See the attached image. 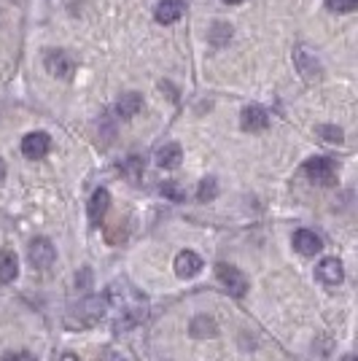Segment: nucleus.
<instances>
[{
	"label": "nucleus",
	"instance_id": "f3484780",
	"mask_svg": "<svg viewBox=\"0 0 358 361\" xmlns=\"http://www.w3.org/2000/svg\"><path fill=\"white\" fill-rule=\"evenodd\" d=\"M229 38H232V25H226V22H213V27H210V33H207V41L221 49V46L229 43Z\"/></svg>",
	"mask_w": 358,
	"mask_h": 361
},
{
	"label": "nucleus",
	"instance_id": "dca6fc26",
	"mask_svg": "<svg viewBox=\"0 0 358 361\" xmlns=\"http://www.w3.org/2000/svg\"><path fill=\"white\" fill-rule=\"evenodd\" d=\"M19 275V259L14 251H0V283H11Z\"/></svg>",
	"mask_w": 358,
	"mask_h": 361
},
{
	"label": "nucleus",
	"instance_id": "6ab92c4d",
	"mask_svg": "<svg viewBox=\"0 0 358 361\" xmlns=\"http://www.w3.org/2000/svg\"><path fill=\"white\" fill-rule=\"evenodd\" d=\"M121 172H124L132 184H137V181H140V175H143V159H140V156H130V159L121 165Z\"/></svg>",
	"mask_w": 358,
	"mask_h": 361
},
{
	"label": "nucleus",
	"instance_id": "9b49d317",
	"mask_svg": "<svg viewBox=\"0 0 358 361\" xmlns=\"http://www.w3.org/2000/svg\"><path fill=\"white\" fill-rule=\"evenodd\" d=\"M200 270H202V259L194 251H181L175 257V275L178 278H194Z\"/></svg>",
	"mask_w": 358,
	"mask_h": 361
},
{
	"label": "nucleus",
	"instance_id": "cd10ccee",
	"mask_svg": "<svg viewBox=\"0 0 358 361\" xmlns=\"http://www.w3.org/2000/svg\"><path fill=\"white\" fill-rule=\"evenodd\" d=\"M342 361H358V359H356V356H345Z\"/></svg>",
	"mask_w": 358,
	"mask_h": 361
},
{
	"label": "nucleus",
	"instance_id": "6e6552de",
	"mask_svg": "<svg viewBox=\"0 0 358 361\" xmlns=\"http://www.w3.org/2000/svg\"><path fill=\"white\" fill-rule=\"evenodd\" d=\"M51 149V138L46 132H30L22 138V154L27 159H43Z\"/></svg>",
	"mask_w": 358,
	"mask_h": 361
},
{
	"label": "nucleus",
	"instance_id": "f03ea898",
	"mask_svg": "<svg viewBox=\"0 0 358 361\" xmlns=\"http://www.w3.org/2000/svg\"><path fill=\"white\" fill-rule=\"evenodd\" d=\"M305 172L312 184L321 186H334L337 184V162L329 156H312L305 162Z\"/></svg>",
	"mask_w": 358,
	"mask_h": 361
},
{
	"label": "nucleus",
	"instance_id": "20e7f679",
	"mask_svg": "<svg viewBox=\"0 0 358 361\" xmlns=\"http://www.w3.org/2000/svg\"><path fill=\"white\" fill-rule=\"evenodd\" d=\"M216 275L223 283V289L232 294V297H245L248 294V278L240 273L237 267L226 264V261H219L216 264Z\"/></svg>",
	"mask_w": 358,
	"mask_h": 361
},
{
	"label": "nucleus",
	"instance_id": "4be33fe9",
	"mask_svg": "<svg viewBox=\"0 0 358 361\" xmlns=\"http://www.w3.org/2000/svg\"><path fill=\"white\" fill-rule=\"evenodd\" d=\"M162 194H165V197H170V200H175V203H181V200H184V189H181L175 181H165V184H162Z\"/></svg>",
	"mask_w": 358,
	"mask_h": 361
},
{
	"label": "nucleus",
	"instance_id": "f257e3e1",
	"mask_svg": "<svg viewBox=\"0 0 358 361\" xmlns=\"http://www.w3.org/2000/svg\"><path fill=\"white\" fill-rule=\"evenodd\" d=\"M108 310V299L100 294H86L81 297L65 315V327L68 329H89L95 324H100L102 315Z\"/></svg>",
	"mask_w": 358,
	"mask_h": 361
},
{
	"label": "nucleus",
	"instance_id": "5701e85b",
	"mask_svg": "<svg viewBox=\"0 0 358 361\" xmlns=\"http://www.w3.org/2000/svg\"><path fill=\"white\" fill-rule=\"evenodd\" d=\"M326 6L331 8V11H356L358 8V0H326Z\"/></svg>",
	"mask_w": 358,
	"mask_h": 361
},
{
	"label": "nucleus",
	"instance_id": "f8f14e48",
	"mask_svg": "<svg viewBox=\"0 0 358 361\" xmlns=\"http://www.w3.org/2000/svg\"><path fill=\"white\" fill-rule=\"evenodd\" d=\"M153 17H156L159 25H172V22H178L184 17V3L181 0H162V3H156Z\"/></svg>",
	"mask_w": 358,
	"mask_h": 361
},
{
	"label": "nucleus",
	"instance_id": "aec40b11",
	"mask_svg": "<svg viewBox=\"0 0 358 361\" xmlns=\"http://www.w3.org/2000/svg\"><path fill=\"white\" fill-rule=\"evenodd\" d=\"M197 197H200V203H213L219 197V181L216 178H205L202 184H200Z\"/></svg>",
	"mask_w": 358,
	"mask_h": 361
},
{
	"label": "nucleus",
	"instance_id": "a878e982",
	"mask_svg": "<svg viewBox=\"0 0 358 361\" xmlns=\"http://www.w3.org/2000/svg\"><path fill=\"white\" fill-rule=\"evenodd\" d=\"M3 181H6V162L0 159V184H3Z\"/></svg>",
	"mask_w": 358,
	"mask_h": 361
},
{
	"label": "nucleus",
	"instance_id": "423d86ee",
	"mask_svg": "<svg viewBox=\"0 0 358 361\" xmlns=\"http://www.w3.org/2000/svg\"><path fill=\"white\" fill-rule=\"evenodd\" d=\"M27 259H30V264H33L35 270H49L51 264H54V259H57V251H54L51 240H46V238H35V240L30 243Z\"/></svg>",
	"mask_w": 358,
	"mask_h": 361
},
{
	"label": "nucleus",
	"instance_id": "7ed1b4c3",
	"mask_svg": "<svg viewBox=\"0 0 358 361\" xmlns=\"http://www.w3.org/2000/svg\"><path fill=\"white\" fill-rule=\"evenodd\" d=\"M294 65H296V70H299V76H302L305 84H315V81L324 76L321 60L315 57V52H310L307 46H296V49H294Z\"/></svg>",
	"mask_w": 358,
	"mask_h": 361
},
{
	"label": "nucleus",
	"instance_id": "393cba45",
	"mask_svg": "<svg viewBox=\"0 0 358 361\" xmlns=\"http://www.w3.org/2000/svg\"><path fill=\"white\" fill-rule=\"evenodd\" d=\"M0 361H38L33 353H27V350H17V353H6V356H0Z\"/></svg>",
	"mask_w": 358,
	"mask_h": 361
},
{
	"label": "nucleus",
	"instance_id": "c85d7f7f",
	"mask_svg": "<svg viewBox=\"0 0 358 361\" xmlns=\"http://www.w3.org/2000/svg\"><path fill=\"white\" fill-rule=\"evenodd\" d=\"M223 3H240V0H223Z\"/></svg>",
	"mask_w": 358,
	"mask_h": 361
},
{
	"label": "nucleus",
	"instance_id": "ddd939ff",
	"mask_svg": "<svg viewBox=\"0 0 358 361\" xmlns=\"http://www.w3.org/2000/svg\"><path fill=\"white\" fill-rule=\"evenodd\" d=\"M108 207H111L108 189H97L92 194V200H89V222H92V226H100V222L105 219V213H108Z\"/></svg>",
	"mask_w": 358,
	"mask_h": 361
},
{
	"label": "nucleus",
	"instance_id": "0eeeda50",
	"mask_svg": "<svg viewBox=\"0 0 358 361\" xmlns=\"http://www.w3.org/2000/svg\"><path fill=\"white\" fill-rule=\"evenodd\" d=\"M315 278L324 283V286H340L345 270H342V261L337 257H326L321 259V264L315 267Z\"/></svg>",
	"mask_w": 358,
	"mask_h": 361
},
{
	"label": "nucleus",
	"instance_id": "4468645a",
	"mask_svg": "<svg viewBox=\"0 0 358 361\" xmlns=\"http://www.w3.org/2000/svg\"><path fill=\"white\" fill-rule=\"evenodd\" d=\"M181 159H184V151H181L178 143H165V146L156 151V165H159V168H167V170L178 168Z\"/></svg>",
	"mask_w": 358,
	"mask_h": 361
},
{
	"label": "nucleus",
	"instance_id": "2eb2a0df",
	"mask_svg": "<svg viewBox=\"0 0 358 361\" xmlns=\"http://www.w3.org/2000/svg\"><path fill=\"white\" fill-rule=\"evenodd\" d=\"M140 108H143V97L137 92H124L119 97V103H116V111H119L121 119H132Z\"/></svg>",
	"mask_w": 358,
	"mask_h": 361
},
{
	"label": "nucleus",
	"instance_id": "9d476101",
	"mask_svg": "<svg viewBox=\"0 0 358 361\" xmlns=\"http://www.w3.org/2000/svg\"><path fill=\"white\" fill-rule=\"evenodd\" d=\"M294 248H296L302 257H315V254H321L324 240H321L312 229H296V232H294Z\"/></svg>",
	"mask_w": 358,
	"mask_h": 361
},
{
	"label": "nucleus",
	"instance_id": "b1692460",
	"mask_svg": "<svg viewBox=\"0 0 358 361\" xmlns=\"http://www.w3.org/2000/svg\"><path fill=\"white\" fill-rule=\"evenodd\" d=\"M97 361H127V356L121 350H116V348H105Z\"/></svg>",
	"mask_w": 358,
	"mask_h": 361
},
{
	"label": "nucleus",
	"instance_id": "39448f33",
	"mask_svg": "<svg viewBox=\"0 0 358 361\" xmlns=\"http://www.w3.org/2000/svg\"><path fill=\"white\" fill-rule=\"evenodd\" d=\"M46 70H49L51 76L68 81V79H73V73H76V60L68 52H62V49H51V52H46Z\"/></svg>",
	"mask_w": 358,
	"mask_h": 361
},
{
	"label": "nucleus",
	"instance_id": "a211bd4d",
	"mask_svg": "<svg viewBox=\"0 0 358 361\" xmlns=\"http://www.w3.org/2000/svg\"><path fill=\"white\" fill-rule=\"evenodd\" d=\"M219 329H216V324H213V318H207V315H194V321H191V334L194 337H213Z\"/></svg>",
	"mask_w": 358,
	"mask_h": 361
},
{
	"label": "nucleus",
	"instance_id": "bb28decb",
	"mask_svg": "<svg viewBox=\"0 0 358 361\" xmlns=\"http://www.w3.org/2000/svg\"><path fill=\"white\" fill-rule=\"evenodd\" d=\"M60 361H81V359H78V356H73V353H65V356H62Z\"/></svg>",
	"mask_w": 358,
	"mask_h": 361
},
{
	"label": "nucleus",
	"instance_id": "412c9836",
	"mask_svg": "<svg viewBox=\"0 0 358 361\" xmlns=\"http://www.w3.org/2000/svg\"><path fill=\"white\" fill-rule=\"evenodd\" d=\"M318 135H321L326 143H342V140H345V132H342L340 127H334V124H321V127H318Z\"/></svg>",
	"mask_w": 358,
	"mask_h": 361
},
{
	"label": "nucleus",
	"instance_id": "1a4fd4ad",
	"mask_svg": "<svg viewBox=\"0 0 358 361\" xmlns=\"http://www.w3.org/2000/svg\"><path fill=\"white\" fill-rule=\"evenodd\" d=\"M240 124H242L245 132H261V130L270 127V114L261 105H248L240 116Z\"/></svg>",
	"mask_w": 358,
	"mask_h": 361
}]
</instances>
